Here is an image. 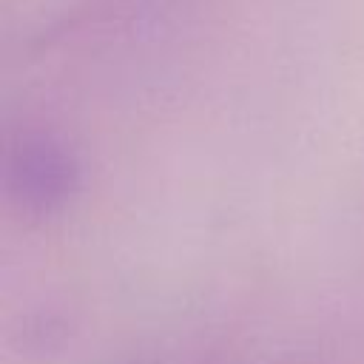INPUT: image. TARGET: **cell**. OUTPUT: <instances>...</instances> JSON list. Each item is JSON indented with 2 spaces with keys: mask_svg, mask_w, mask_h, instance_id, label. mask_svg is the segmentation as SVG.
I'll return each mask as SVG.
<instances>
[{
  "mask_svg": "<svg viewBox=\"0 0 364 364\" xmlns=\"http://www.w3.org/2000/svg\"><path fill=\"white\" fill-rule=\"evenodd\" d=\"M9 182L26 210L51 213L77 188V165L60 142L28 136L9 162Z\"/></svg>",
  "mask_w": 364,
  "mask_h": 364,
  "instance_id": "6da1fadb",
  "label": "cell"
}]
</instances>
